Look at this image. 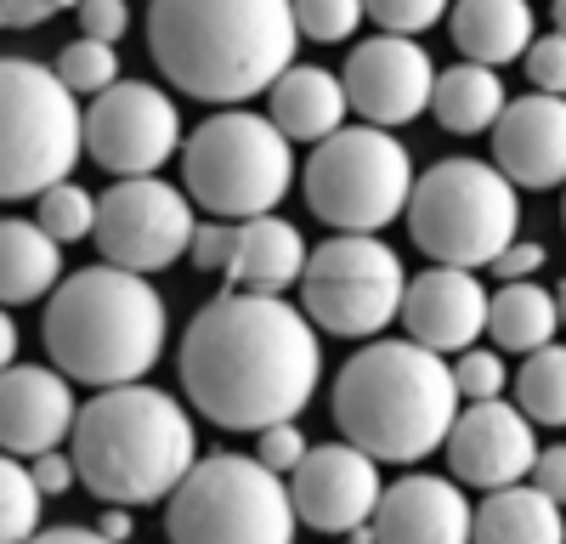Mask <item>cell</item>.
<instances>
[{
  "instance_id": "603a6c76",
  "label": "cell",
  "mask_w": 566,
  "mask_h": 544,
  "mask_svg": "<svg viewBox=\"0 0 566 544\" xmlns=\"http://www.w3.org/2000/svg\"><path fill=\"white\" fill-rule=\"evenodd\" d=\"M272 119L283 136H301V143H328V136L346 130V80L328 69H290L272 91Z\"/></svg>"
},
{
  "instance_id": "ee69618b",
  "label": "cell",
  "mask_w": 566,
  "mask_h": 544,
  "mask_svg": "<svg viewBox=\"0 0 566 544\" xmlns=\"http://www.w3.org/2000/svg\"><path fill=\"white\" fill-rule=\"evenodd\" d=\"M103 538H108V544H119V538H130V516H125V505H114V511L103 516Z\"/></svg>"
},
{
  "instance_id": "b9f144b4",
  "label": "cell",
  "mask_w": 566,
  "mask_h": 544,
  "mask_svg": "<svg viewBox=\"0 0 566 544\" xmlns=\"http://www.w3.org/2000/svg\"><path fill=\"white\" fill-rule=\"evenodd\" d=\"M69 460H63V453H40V460H34V482H40V493H63L69 488Z\"/></svg>"
},
{
  "instance_id": "836d02e7",
  "label": "cell",
  "mask_w": 566,
  "mask_h": 544,
  "mask_svg": "<svg viewBox=\"0 0 566 544\" xmlns=\"http://www.w3.org/2000/svg\"><path fill=\"white\" fill-rule=\"evenodd\" d=\"M453 375H459V391L464 397H476V402H493L499 391H504V363L493 357V352H476V346H470V352H459V363H453Z\"/></svg>"
},
{
  "instance_id": "bcb514c9",
  "label": "cell",
  "mask_w": 566,
  "mask_h": 544,
  "mask_svg": "<svg viewBox=\"0 0 566 544\" xmlns=\"http://www.w3.org/2000/svg\"><path fill=\"white\" fill-rule=\"evenodd\" d=\"M555 301H560V324H566V279H560V290H555Z\"/></svg>"
},
{
  "instance_id": "4fadbf2b",
  "label": "cell",
  "mask_w": 566,
  "mask_h": 544,
  "mask_svg": "<svg viewBox=\"0 0 566 544\" xmlns=\"http://www.w3.org/2000/svg\"><path fill=\"white\" fill-rule=\"evenodd\" d=\"M181 143V114L165 91L119 80L85 108V154L114 176H154Z\"/></svg>"
},
{
  "instance_id": "277c9868",
  "label": "cell",
  "mask_w": 566,
  "mask_h": 544,
  "mask_svg": "<svg viewBox=\"0 0 566 544\" xmlns=\"http://www.w3.org/2000/svg\"><path fill=\"white\" fill-rule=\"evenodd\" d=\"M40 341L63 375L91 380L97 391L136 386L165 352V301L142 272L97 261L57 284Z\"/></svg>"
},
{
  "instance_id": "ac0fdd59",
  "label": "cell",
  "mask_w": 566,
  "mask_h": 544,
  "mask_svg": "<svg viewBox=\"0 0 566 544\" xmlns=\"http://www.w3.org/2000/svg\"><path fill=\"white\" fill-rule=\"evenodd\" d=\"M493 159L515 188L566 181V97H549V91L515 97L493 125Z\"/></svg>"
},
{
  "instance_id": "44dd1931",
  "label": "cell",
  "mask_w": 566,
  "mask_h": 544,
  "mask_svg": "<svg viewBox=\"0 0 566 544\" xmlns=\"http://www.w3.org/2000/svg\"><path fill=\"white\" fill-rule=\"evenodd\" d=\"M306 261H312V250L301 239V227H290L283 216H255V221H239L227 279H232V290H250V295H283L290 284H301Z\"/></svg>"
},
{
  "instance_id": "30bf717a",
  "label": "cell",
  "mask_w": 566,
  "mask_h": 544,
  "mask_svg": "<svg viewBox=\"0 0 566 544\" xmlns=\"http://www.w3.org/2000/svg\"><path fill=\"white\" fill-rule=\"evenodd\" d=\"M306 205L340 233H380L413 205V159L380 125H352L312 148Z\"/></svg>"
},
{
  "instance_id": "3957f363",
  "label": "cell",
  "mask_w": 566,
  "mask_h": 544,
  "mask_svg": "<svg viewBox=\"0 0 566 544\" xmlns=\"http://www.w3.org/2000/svg\"><path fill=\"white\" fill-rule=\"evenodd\" d=\"M335 420L352 448L391 465H413L448 448L459 420V375L419 341H374L335 380Z\"/></svg>"
},
{
  "instance_id": "e575fe53",
  "label": "cell",
  "mask_w": 566,
  "mask_h": 544,
  "mask_svg": "<svg viewBox=\"0 0 566 544\" xmlns=\"http://www.w3.org/2000/svg\"><path fill=\"white\" fill-rule=\"evenodd\" d=\"M527 80L538 91H549V97H566V34H544L533 40V52H527Z\"/></svg>"
},
{
  "instance_id": "ba28073f",
  "label": "cell",
  "mask_w": 566,
  "mask_h": 544,
  "mask_svg": "<svg viewBox=\"0 0 566 544\" xmlns=\"http://www.w3.org/2000/svg\"><path fill=\"white\" fill-rule=\"evenodd\" d=\"M181 176L216 221H255L283 205L295 181V154L290 136L266 114L227 108L193 130V143L181 154Z\"/></svg>"
},
{
  "instance_id": "d4e9b609",
  "label": "cell",
  "mask_w": 566,
  "mask_h": 544,
  "mask_svg": "<svg viewBox=\"0 0 566 544\" xmlns=\"http://www.w3.org/2000/svg\"><path fill=\"white\" fill-rule=\"evenodd\" d=\"M63 239H52L40 221H7L0 227V295L7 306L40 301L45 290H57L63 279Z\"/></svg>"
},
{
  "instance_id": "4316f807",
  "label": "cell",
  "mask_w": 566,
  "mask_h": 544,
  "mask_svg": "<svg viewBox=\"0 0 566 544\" xmlns=\"http://www.w3.org/2000/svg\"><path fill=\"white\" fill-rule=\"evenodd\" d=\"M555 324H560V301L538 284H504L488 312V335L504 352H544L555 341Z\"/></svg>"
},
{
  "instance_id": "d590c367",
  "label": "cell",
  "mask_w": 566,
  "mask_h": 544,
  "mask_svg": "<svg viewBox=\"0 0 566 544\" xmlns=\"http://www.w3.org/2000/svg\"><path fill=\"white\" fill-rule=\"evenodd\" d=\"M232 244H239V227H232V221H199V233H193V266L227 272Z\"/></svg>"
},
{
  "instance_id": "60d3db41",
  "label": "cell",
  "mask_w": 566,
  "mask_h": 544,
  "mask_svg": "<svg viewBox=\"0 0 566 544\" xmlns=\"http://www.w3.org/2000/svg\"><path fill=\"white\" fill-rule=\"evenodd\" d=\"M533 482H538L549 499H560V505H566V448H544V453H538Z\"/></svg>"
},
{
  "instance_id": "ffe728a7",
  "label": "cell",
  "mask_w": 566,
  "mask_h": 544,
  "mask_svg": "<svg viewBox=\"0 0 566 544\" xmlns=\"http://www.w3.org/2000/svg\"><path fill=\"white\" fill-rule=\"evenodd\" d=\"M80 426V402L69 397V380L40 363H12L7 391H0V437L7 453H52Z\"/></svg>"
},
{
  "instance_id": "7dc6e473",
  "label": "cell",
  "mask_w": 566,
  "mask_h": 544,
  "mask_svg": "<svg viewBox=\"0 0 566 544\" xmlns=\"http://www.w3.org/2000/svg\"><path fill=\"white\" fill-rule=\"evenodd\" d=\"M560 221H566V205H560Z\"/></svg>"
},
{
  "instance_id": "7a4b0ae2",
  "label": "cell",
  "mask_w": 566,
  "mask_h": 544,
  "mask_svg": "<svg viewBox=\"0 0 566 544\" xmlns=\"http://www.w3.org/2000/svg\"><path fill=\"white\" fill-rule=\"evenodd\" d=\"M154 63L176 91L205 103H244L295 69V0H154Z\"/></svg>"
},
{
  "instance_id": "8992f818",
  "label": "cell",
  "mask_w": 566,
  "mask_h": 544,
  "mask_svg": "<svg viewBox=\"0 0 566 544\" xmlns=\"http://www.w3.org/2000/svg\"><path fill=\"white\" fill-rule=\"evenodd\" d=\"M408 233L437 266H493L522 233L515 181L482 159H442L413 181Z\"/></svg>"
},
{
  "instance_id": "c3c4849f",
  "label": "cell",
  "mask_w": 566,
  "mask_h": 544,
  "mask_svg": "<svg viewBox=\"0 0 566 544\" xmlns=\"http://www.w3.org/2000/svg\"><path fill=\"white\" fill-rule=\"evenodd\" d=\"M352 544H357V538H352Z\"/></svg>"
},
{
  "instance_id": "5b68a950",
  "label": "cell",
  "mask_w": 566,
  "mask_h": 544,
  "mask_svg": "<svg viewBox=\"0 0 566 544\" xmlns=\"http://www.w3.org/2000/svg\"><path fill=\"white\" fill-rule=\"evenodd\" d=\"M193 415L154 386H108L80 408L74 426V471L108 505H148L170 499L199 460Z\"/></svg>"
},
{
  "instance_id": "8d00e7d4",
  "label": "cell",
  "mask_w": 566,
  "mask_h": 544,
  "mask_svg": "<svg viewBox=\"0 0 566 544\" xmlns=\"http://www.w3.org/2000/svg\"><path fill=\"white\" fill-rule=\"evenodd\" d=\"M306 453H312V448H306V437H301V431H295V420H290V426H272V431H261L255 460H266V465L283 477V471H295V465L306 460Z\"/></svg>"
},
{
  "instance_id": "1f68e13d",
  "label": "cell",
  "mask_w": 566,
  "mask_h": 544,
  "mask_svg": "<svg viewBox=\"0 0 566 544\" xmlns=\"http://www.w3.org/2000/svg\"><path fill=\"white\" fill-rule=\"evenodd\" d=\"M368 18V0H295L301 40H352L357 23Z\"/></svg>"
},
{
  "instance_id": "83f0119b",
  "label": "cell",
  "mask_w": 566,
  "mask_h": 544,
  "mask_svg": "<svg viewBox=\"0 0 566 544\" xmlns=\"http://www.w3.org/2000/svg\"><path fill=\"white\" fill-rule=\"evenodd\" d=\"M515 402L538 426H566V346H544L515 375Z\"/></svg>"
},
{
  "instance_id": "8fae6325",
  "label": "cell",
  "mask_w": 566,
  "mask_h": 544,
  "mask_svg": "<svg viewBox=\"0 0 566 544\" xmlns=\"http://www.w3.org/2000/svg\"><path fill=\"white\" fill-rule=\"evenodd\" d=\"M408 272L380 233H335L323 239L301 272V312L328 335H380L391 317H402Z\"/></svg>"
},
{
  "instance_id": "e0dca14e",
  "label": "cell",
  "mask_w": 566,
  "mask_h": 544,
  "mask_svg": "<svg viewBox=\"0 0 566 544\" xmlns=\"http://www.w3.org/2000/svg\"><path fill=\"white\" fill-rule=\"evenodd\" d=\"M488 312H493V295L464 266H431L419 279H408L402 324H408V341L431 352H470V341L488 329Z\"/></svg>"
},
{
  "instance_id": "484cf974",
  "label": "cell",
  "mask_w": 566,
  "mask_h": 544,
  "mask_svg": "<svg viewBox=\"0 0 566 544\" xmlns=\"http://www.w3.org/2000/svg\"><path fill=\"white\" fill-rule=\"evenodd\" d=\"M504 80H499V69H488V63H459V69H448L442 80H437V103H431V114L442 119V130H453V136H476V130H493L499 119H504Z\"/></svg>"
},
{
  "instance_id": "6da1fadb",
  "label": "cell",
  "mask_w": 566,
  "mask_h": 544,
  "mask_svg": "<svg viewBox=\"0 0 566 544\" xmlns=\"http://www.w3.org/2000/svg\"><path fill=\"white\" fill-rule=\"evenodd\" d=\"M317 329L283 295L227 290L181 335V386L227 431L290 426L317 391Z\"/></svg>"
},
{
  "instance_id": "4dcf8cb0",
  "label": "cell",
  "mask_w": 566,
  "mask_h": 544,
  "mask_svg": "<svg viewBox=\"0 0 566 544\" xmlns=\"http://www.w3.org/2000/svg\"><path fill=\"white\" fill-rule=\"evenodd\" d=\"M57 74H63V85L74 91V97H80V91L103 97V91H114V85H119V57H114V45H108V40L80 34L74 45H63Z\"/></svg>"
},
{
  "instance_id": "d6986e66",
  "label": "cell",
  "mask_w": 566,
  "mask_h": 544,
  "mask_svg": "<svg viewBox=\"0 0 566 544\" xmlns=\"http://www.w3.org/2000/svg\"><path fill=\"white\" fill-rule=\"evenodd\" d=\"M374 544H476V511L448 477H402L386 488Z\"/></svg>"
},
{
  "instance_id": "5bb4252c",
  "label": "cell",
  "mask_w": 566,
  "mask_h": 544,
  "mask_svg": "<svg viewBox=\"0 0 566 544\" xmlns=\"http://www.w3.org/2000/svg\"><path fill=\"white\" fill-rule=\"evenodd\" d=\"M346 97L368 125H408L437 103V69L424 57V45L408 34H374L363 45H352L346 57Z\"/></svg>"
},
{
  "instance_id": "f546056e",
  "label": "cell",
  "mask_w": 566,
  "mask_h": 544,
  "mask_svg": "<svg viewBox=\"0 0 566 544\" xmlns=\"http://www.w3.org/2000/svg\"><path fill=\"white\" fill-rule=\"evenodd\" d=\"M97 216H103V199L74 188V181H63V188L40 193V227L52 239L74 244V239H97Z\"/></svg>"
},
{
  "instance_id": "7c38bea8",
  "label": "cell",
  "mask_w": 566,
  "mask_h": 544,
  "mask_svg": "<svg viewBox=\"0 0 566 544\" xmlns=\"http://www.w3.org/2000/svg\"><path fill=\"white\" fill-rule=\"evenodd\" d=\"M193 233H199L193 193L170 188V181L130 176L103 193L97 244H103V261H114L125 272H159V266L181 261L193 250Z\"/></svg>"
},
{
  "instance_id": "9a60e30c",
  "label": "cell",
  "mask_w": 566,
  "mask_h": 544,
  "mask_svg": "<svg viewBox=\"0 0 566 544\" xmlns=\"http://www.w3.org/2000/svg\"><path fill=\"white\" fill-rule=\"evenodd\" d=\"M295 511L317 533H357L363 522L380 516V477H374V453L352 442H323L295 465Z\"/></svg>"
},
{
  "instance_id": "7402d4cb",
  "label": "cell",
  "mask_w": 566,
  "mask_h": 544,
  "mask_svg": "<svg viewBox=\"0 0 566 544\" xmlns=\"http://www.w3.org/2000/svg\"><path fill=\"white\" fill-rule=\"evenodd\" d=\"M453 45L464 63L504 69L533 52V7L527 0H453L448 12Z\"/></svg>"
},
{
  "instance_id": "d6a6232c",
  "label": "cell",
  "mask_w": 566,
  "mask_h": 544,
  "mask_svg": "<svg viewBox=\"0 0 566 544\" xmlns=\"http://www.w3.org/2000/svg\"><path fill=\"white\" fill-rule=\"evenodd\" d=\"M448 7H453V0H368L374 23H380L386 34H408V40L424 34L431 23H442Z\"/></svg>"
},
{
  "instance_id": "2e32d148",
  "label": "cell",
  "mask_w": 566,
  "mask_h": 544,
  "mask_svg": "<svg viewBox=\"0 0 566 544\" xmlns=\"http://www.w3.org/2000/svg\"><path fill=\"white\" fill-rule=\"evenodd\" d=\"M538 437H533V420L522 415V408L510 402H476L464 408V415L453 420L448 431V465L459 482L470 488H515L533 465H538Z\"/></svg>"
},
{
  "instance_id": "74e56055",
  "label": "cell",
  "mask_w": 566,
  "mask_h": 544,
  "mask_svg": "<svg viewBox=\"0 0 566 544\" xmlns=\"http://www.w3.org/2000/svg\"><path fill=\"white\" fill-rule=\"evenodd\" d=\"M80 29L91 40H108L114 45L130 29V7H125V0H80Z\"/></svg>"
},
{
  "instance_id": "ab89813d",
  "label": "cell",
  "mask_w": 566,
  "mask_h": 544,
  "mask_svg": "<svg viewBox=\"0 0 566 544\" xmlns=\"http://www.w3.org/2000/svg\"><path fill=\"white\" fill-rule=\"evenodd\" d=\"M63 7H74V0H7V29H40L45 18H57Z\"/></svg>"
},
{
  "instance_id": "cb8c5ba5",
  "label": "cell",
  "mask_w": 566,
  "mask_h": 544,
  "mask_svg": "<svg viewBox=\"0 0 566 544\" xmlns=\"http://www.w3.org/2000/svg\"><path fill=\"white\" fill-rule=\"evenodd\" d=\"M476 544H566L560 499L533 488H493L476 505Z\"/></svg>"
},
{
  "instance_id": "f35d334b",
  "label": "cell",
  "mask_w": 566,
  "mask_h": 544,
  "mask_svg": "<svg viewBox=\"0 0 566 544\" xmlns=\"http://www.w3.org/2000/svg\"><path fill=\"white\" fill-rule=\"evenodd\" d=\"M493 266L504 272V284H527V272H538V266H544V244H522V239H515Z\"/></svg>"
},
{
  "instance_id": "52a82bcc",
  "label": "cell",
  "mask_w": 566,
  "mask_h": 544,
  "mask_svg": "<svg viewBox=\"0 0 566 544\" xmlns=\"http://www.w3.org/2000/svg\"><path fill=\"white\" fill-rule=\"evenodd\" d=\"M295 493L255 453H205L165 505L170 544H295Z\"/></svg>"
},
{
  "instance_id": "f6af8a7d",
  "label": "cell",
  "mask_w": 566,
  "mask_h": 544,
  "mask_svg": "<svg viewBox=\"0 0 566 544\" xmlns=\"http://www.w3.org/2000/svg\"><path fill=\"white\" fill-rule=\"evenodd\" d=\"M555 34H566V0H555Z\"/></svg>"
},
{
  "instance_id": "f1b7e54d",
  "label": "cell",
  "mask_w": 566,
  "mask_h": 544,
  "mask_svg": "<svg viewBox=\"0 0 566 544\" xmlns=\"http://www.w3.org/2000/svg\"><path fill=\"white\" fill-rule=\"evenodd\" d=\"M40 482L34 471L23 465H0V533H7V544H34L40 538Z\"/></svg>"
},
{
  "instance_id": "7bdbcfd3",
  "label": "cell",
  "mask_w": 566,
  "mask_h": 544,
  "mask_svg": "<svg viewBox=\"0 0 566 544\" xmlns=\"http://www.w3.org/2000/svg\"><path fill=\"white\" fill-rule=\"evenodd\" d=\"M34 544H108L103 527H45Z\"/></svg>"
},
{
  "instance_id": "9c48e42d",
  "label": "cell",
  "mask_w": 566,
  "mask_h": 544,
  "mask_svg": "<svg viewBox=\"0 0 566 544\" xmlns=\"http://www.w3.org/2000/svg\"><path fill=\"white\" fill-rule=\"evenodd\" d=\"M0 97H7V154H0L7 199H40L63 188L85 154V114L63 74L12 57L0 69Z\"/></svg>"
}]
</instances>
